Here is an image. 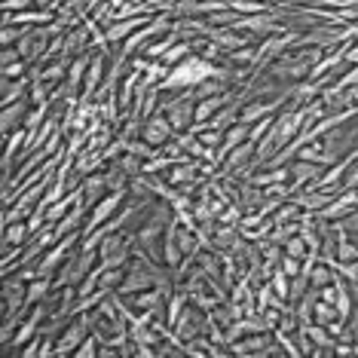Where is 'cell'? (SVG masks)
Masks as SVG:
<instances>
[{"instance_id":"obj_1","label":"cell","mask_w":358,"mask_h":358,"mask_svg":"<svg viewBox=\"0 0 358 358\" xmlns=\"http://www.w3.org/2000/svg\"><path fill=\"white\" fill-rule=\"evenodd\" d=\"M211 74H215V62L202 59V55H187V59L181 64H175V68H169L166 80L159 83L162 92H187V89L199 86L202 80H208Z\"/></svg>"},{"instance_id":"obj_2","label":"cell","mask_w":358,"mask_h":358,"mask_svg":"<svg viewBox=\"0 0 358 358\" xmlns=\"http://www.w3.org/2000/svg\"><path fill=\"white\" fill-rule=\"evenodd\" d=\"M319 59H322L319 46H315V50L303 46L300 52H285L282 59L275 62V68L270 71V77L273 80H288V83H303V80H309V68H313Z\"/></svg>"},{"instance_id":"obj_3","label":"cell","mask_w":358,"mask_h":358,"mask_svg":"<svg viewBox=\"0 0 358 358\" xmlns=\"http://www.w3.org/2000/svg\"><path fill=\"white\" fill-rule=\"evenodd\" d=\"M169 117V123L175 126V132H190L193 123H196V101L187 92H175V99H169L159 108Z\"/></svg>"},{"instance_id":"obj_4","label":"cell","mask_w":358,"mask_h":358,"mask_svg":"<svg viewBox=\"0 0 358 358\" xmlns=\"http://www.w3.org/2000/svg\"><path fill=\"white\" fill-rule=\"evenodd\" d=\"M129 193H117V190H110L108 196H101L95 206H89V215H86V227H83V233H92V230H99V227H104L108 221H113L117 217V211L123 208V202H126Z\"/></svg>"},{"instance_id":"obj_5","label":"cell","mask_w":358,"mask_h":358,"mask_svg":"<svg viewBox=\"0 0 358 358\" xmlns=\"http://www.w3.org/2000/svg\"><path fill=\"white\" fill-rule=\"evenodd\" d=\"M358 208V190H340V193H334L331 202L324 206L315 217H322L324 224H340V221H346V217H352V211Z\"/></svg>"},{"instance_id":"obj_6","label":"cell","mask_w":358,"mask_h":358,"mask_svg":"<svg viewBox=\"0 0 358 358\" xmlns=\"http://www.w3.org/2000/svg\"><path fill=\"white\" fill-rule=\"evenodd\" d=\"M104 68H108V55H104V50H92V62H89V71H86V80H83V92H80V99L92 101L95 92L108 83L104 80Z\"/></svg>"},{"instance_id":"obj_7","label":"cell","mask_w":358,"mask_h":358,"mask_svg":"<svg viewBox=\"0 0 358 358\" xmlns=\"http://www.w3.org/2000/svg\"><path fill=\"white\" fill-rule=\"evenodd\" d=\"M178 132H175V126L169 123V117L162 110H157L150 120H144V129H141V138L148 144H153V148H162L166 141H172Z\"/></svg>"},{"instance_id":"obj_8","label":"cell","mask_w":358,"mask_h":358,"mask_svg":"<svg viewBox=\"0 0 358 358\" xmlns=\"http://www.w3.org/2000/svg\"><path fill=\"white\" fill-rule=\"evenodd\" d=\"M288 169H291V181H288L291 196H294L297 190H303V187L315 184L322 178V172H324V166H319V162H306V159H294Z\"/></svg>"},{"instance_id":"obj_9","label":"cell","mask_w":358,"mask_h":358,"mask_svg":"<svg viewBox=\"0 0 358 358\" xmlns=\"http://www.w3.org/2000/svg\"><path fill=\"white\" fill-rule=\"evenodd\" d=\"M178 230H181V221L172 217L166 227V233H162V260H166L169 270H178L184 260V251H181V242H178Z\"/></svg>"},{"instance_id":"obj_10","label":"cell","mask_w":358,"mask_h":358,"mask_svg":"<svg viewBox=\"0 0 358 358\" xmlns=\"http://www.w3.org/2000/svg\"><path fill=\"white\" fill-rule=\"evenodd\" d=\"M31 108H34V104H31L28 99L0 108V132L10 135V132H15V129H22L25 126V120H28V113H31Z\"/></svg>"},{"instance_id":"obj_11","label":"cell","mask_w":358,"mask_h":358,"mask_svg":"<svg viewBox=\"0 0 358 358\" xmlns=\"http://www.w3.org/2000/svg\"><path fill=\"white\" fill-rule=\"evenodd\" d=\"M80 190H83V202L86 206H95L101 196H108V169H99V172H89L80 178Z\"/></svg>"},{"instance_id":"obj_12","label":"cell","mask_w":358,"mask_h":358,"mask_svg":"<svg viewBox=\"0 0 358 358\" xmlns=\"http://www.w3.org/2000/svg\"><path fill=\"white\" fill-rule=\"evenodd\" d=\"M172 187H193L199 181V159H181V162H172L169 172L162 175Z\"/></svg>"},{"instance_id":"obj_13","label":"cell","mask_w":358,"mask_h":358,"mask_svg":"<svg viewBox=\"0 0 358 358\" xmlns=\"http://www.w3.org/2000/svg\"><path fill=\"white\" fill-rule=\"evenodd\" d=\"M285 104V99L279 101H248V104H242V113H239V120L242 123H248V126H255L257 120H264V117H275L279 113V108Z\"/></svg>"},{"instance_id":"obj_14","label":"cell","mask_w":358,"mask_h":358,"mask_svg":"<svg viewBox=\"0 0 358 358\" xmlns=\"http://www.w3.org/2000/svg\"><path fill=\"white\" fill-rule=\"evenodd\" d=\"M89 62H92V50L83 52V55H74V59L68 62V80H64V86H68L71 92H77V89H83V80H86Z\"/></svg>"},{"instance_id":"obj_15","label":"cell","mask_w":358,"mask_h":358,"mask_svg":"<svg viewBox=\"0 0 358 358\" xmlns=\"http://www.w3.org/2000/svg\"><path fill=\"white\" fill-rule=\"evenodd\" d=\"M248 138H251V126H248V123H242V120H239V123H236V126H230V129H227V132H224L221 148H217V153H215L217 162H221V159H224V157H227V153H230L233 148H239L242 141H248Z\"/></svg>"},{"instance_id":"obj_16","label":"cell","mask_w":358,"mask_h":358,"mask_svg":"<svg viewBox=\"0 0 358 358\" xmlns=\"http://www.w3.org/2000/svg\"><path fill=\"white\" fill-rule=\"evenodd\" d=\"M239 224H217L215 227V233H211V248L215 251H230L236 248V242H239Z\"/></svg>"},{"instance_id":"obj_17","label":"cell","mask_w":358,"mask_h":358,"mask_svg":"<svg viewBox=\"0 0 358 358\" xmlns=\"http://www.w3.org/2000/svg\"><path fill=\"white\" fill-rule=\"evenodd\" d=\"M239 113H242V104L233 99V101H227L224 108H221V110L215 113V117L208 120V126H211V129H221V132H227V129H230V126L239 123Z\"/></svg>"},{"instance_id":"obj_18","label":"cell","mask_w":358,"mask_h":358,"mask_svg":"<svg viewBox=\"0 0 358 358\" xmlns=\"http://www.w3.org/2000/svg\"><path fill=\"white\" fill-rule=\"evenodd\" d=\"M227 101H233V95H230V92H221V95H208V99L196 101V123H208V120L215 117V113L221 110Z\"/></svg>"},{"instance_id":"obj_19","label":"cell","mask_w":358,"mask_h":358,"mask_svg":"<svg viewBox=\"0 0 358 358\" xmlns=\"http://www.w3.org/2000/svg\"><path fill=\"white\" fill-rule=\"evenodd\" d=\"M34 239L28 221H13V224H3V245H28Z\"/></svg>"},{"instance_id":"obj_20","label":"cell","mask_w":358,"mask_h":358,"mask_svg":"<svg viewBox=\"0 0 358 358\" xmlns=\"http://www.w3.org/2000/svg\"><path fill=\"white\" fill-rule=\"evenodd\" d=\"M221 92H230V83H224V80H217V77H208V80H202L199 86L187 89V95H190L193 101H202V99H208V95H221Z\"/></svg>"},{"instance_id":"obj_21","label":"cell","mask_w":358,"mask_h":358,"mask_svg":"<svg viewBox=\"0 0 358 358\" xmlns=\"http://www.w3.org/2000/svg\"><path fill=\"white\" fill-rule=\"evenodd\" d=\"M334 319H340L337 306L328 303V300H322V297H315V303H313V322H319V324H331Z\"/></svg>"},{"instance_id":"obj_22","label":"cell","mask_w":358,"mask_h":358,"mask_svg":"<svg viewBox=\"0 0 358 358\" xmlns=\"http://www.w3.org/2000/svg\"><path fill=\"white\" fill-rule=\"evenodd\" d=\"M334 260H358V245L343 233V227H340V239H337V248H334Z\"/></svg>"},{"instance_id":"obj_23","label":"cell","mask_w":358,"mask_h":358,"mask_svg":"<svg viewBox=\"0 0 358 358\" xmlns=\"http://www.w3.org/2000/svg\"><path fill=\"white\" fill-rule=\"evenodd\" d=\"M282 248H285V255L300 257V260H306L309 255H313V251H309V245H306V239H303V233H297V236H291V239H285Z\"/></svg>"},{"instance_id":"obj_24","label":"cell","mask_w":358,"mask_h":358,"mask_svg":"<svg viewBox=\"0 0 358 358\" xmlns=\"http://www.w3.org/2000/svg\"><path fill=\"white\" fill-rule=\"evenodd\" d=\"M117 166L123 169L126 175H132V178H138V175H144V157H138V153H132V150H126L123 157L117 159Z\"/></svg>"},{"instance_id":"obj_25","label":"cell","mask_w":358,"mask_h":358,"mask_svg":"<svg viewBox=\"0 0 358 358\" xmlns=\"http://www.w3.org/2000/svg\"><path fill=\"white\" fill-rule=\"evenodd\" d=\"M187 303H190V294H169V303H166V309H169V313H166V322H169V324H175V322H178V315H181L184 309H187Z\"/></svg>"},{"instance_id":"obj_26","label":"cell","mask_w":358,"mask_h":358,"mask_svg":"<svg viewBox=\"0 0 358 358\" xmlns=\"http://www.w3.org/2000/svg\"><path fill=\"white\" fill-rule=\"evenodd\" d=\"M266 6H270V3H264V0H230V10H236L239 15H257V13H266Z\"/></svg>"},{"instance_id":"obj_27","label":"cell","mask_w":358,"mask_h":358,"mask_svg":"<svg viewBox=\"0 0 358 358\" xmlns=\"http://www.w3.org/2000/svg\"><path fill=\"white\" fill-rule=\"evenodd\" d=\"M99 343H101V340L95 337V331H92V334H89V337L83 340V343L74 349V355H71V358H95V355H99V349H101Z\"/></svg>"},{"instance_id":"obj_28","label":"cell","mask_w":358,"mask_h":358,"mask_svg":"<svg viewBox=\"0 0 358 358\" xmlns=\"http://www.w3.org/2000/svg\"><path fill=\"white\" fill-rule=\"evenodd\" d=\"M0 74H3V80H19V77H28V74H31V68H28V62L22 59V62L3 64V68H0Z\"/></svg>"},{"instance_id":"obj_29","label":"cell","mask_w":358,"mask_h":358,"mask_svg":"<svg viewBox=\"0 0 358 358\" xmlns=\"http://www.w3.org/2000/svg\"><path fill=\"white\" fill-rule=\"evenodd\" d=\"M334 86H340V89H346V86H358V64H349L343 74L334 80Z\"/></svg>"},{"instance_id":"obj_30","label":"cell","mask_w":358,"mask_h":358,"mask_svg":"<svg viewBox=\"0 0 358 358\" xmlns=\"http://www.w3.org/2000/svg\"><path fill=\"white\" fill-rule=\"evenodd\" d=\"M303 264H306V260H300V257H291V255H285L279 266H282V270L291 275V279H294V275H300V273H303Z\"/></svg>"},{"instance_id":"obj_31","label":"cell","mask_w":358,"mask_h":358,"mask_svg":"<svg viewBox=\"0 0 358 358\" xmlns=\"http://www.w3.org/2000/svg\"><path fill=\"white\" fill-rule=\"evenodd\" d=\"M40 346H43V334H37L34 340H28V343L19 349V355L22 358H40Z\"/></svg>"},{"instance_id":"obj_32","label":"cell","mask_w":358,"mask_h":358,"mask_svg":"<svg viewBox=\"0 0 358 358\" xmlns=\"http://www.w3.org/2000/svg\"><path fill=\"white\" fill-rule=\"evenodd\" d=\"M273 120H275V117H264V120H257V123L251 126V141H260V138H264L266 132H270Z\"/></svg>"},{"instance_id":"obj_33","label":"cell","mask_w":358,"mask_h":358,"mask_svg":"<svg viewBox=\"0 0 358 358\" xmlns=\"http://www.w3.org/2000/svg\"><path fill=\"white\" fill-rule=\"evenodd\" d=\"M31 6H37V0H3L6 13H22V10H31Z\"/></svg>"},{"instance_id":"obj_34","label":"cell","mask_w":358,"mask_h":358,"mask_svg":"<svg viewBox=\"0 0 358 358\" xmlns=\"http://www.w3.org/2000/svg\"><path fill=\"white\" fill-rule=\"evenodd\" d=\"M343 187H346V190H358V159L346 169V175H343Z\"/></svg>"},{"instance_id":"obj_35","label":"cell","mask_w":358,"mask_h":358,"mask_svg":"<svg viewBox=\"0 0 358 358\" xmlns=\"http://www.w3.org/2000/svg\"><path fill=\"white\" fill-rule=\"evenodd\" d=\"M13 62H22V50H19V46H3V55H0V68H3V64H13Z\"/></svg>"},{"instance_id":"obj_36","label":"cell","mask_w":358,"mask_h":358,"mask_svg":"<svg viewBox=\"0 0 358 358\" xmlns=\"http://www.w3.org/2000/svg\"><path fill=\"white\" fill-rule=\"evenodd\" d=\"M343 62L346 64H358V40L355 37L349 40V46H346V52H343Z\"/></svg>"},{"instance_id":"obj_37","label":"cell","mask_w":358,"mask_h":358,"mask_svg":"<svg viewBox=\"0 0 358 358\" xmlns=\"http://www.w3.org/2000/svg\"><path fill=\"white\" fill-rule=\"evenodd\" d=\"M319 297L328 300V303H337V282H331V285H324V288H319Z\"/></svg>"}]
</instances>
